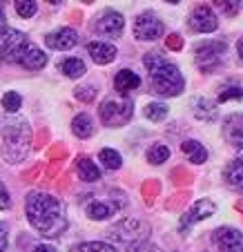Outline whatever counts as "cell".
Wrapping results in <instances>:
<instances>
[{
	"label": "cell",
	"mask_w": 243,
	"mask_h": 252,
	"mask_svg": "<svg viewBox=\"0 0 243 252\" xmlns=\"http://www.w3.org/2000/svg\"><path fill=\"white\" fill-rule=\"evenodd\" d=\"M25 212L33 230H38L43 237H61L67 230V217L62 203L52 194L31 192L25 201Z\"/></svg>",
	"instance_id": "6da1fadb"
},
{
	"label": "cell",
	"mask_w": 243,
	"mask_h": 252,
	"mask_svg": "<svg viewBox=\"0 0 243 252\" xmlns=\"http://www.w3.org/2000/svg\"><path fill=\"white\" fill-rule=\"evenodd\" d=\"M0 136H2V157L9 163H20L27 157L31 145V127L25 119L5 114L0 116Z\"/></svg>",
	"instance_id": "7a4b0ae2"
},
{
	"label": "cell",
	"mask_w": 243,
	"mask_h": 252,
	"mask_svg": "<svg viewBox=\"0 0 243 252\" xmlns=\"http://www.w3.org/2000/svg\"><path fill=\"white\" fill-rule=\"evenodd\" d=\"M145 69L150 71V83H152L154 92L161 96H179L185 87L181 71L177 65H172L170 61L161 56V54H145L143 58Z\"/></svg>",
	"instance_id": "3957f363"
},
{
	"label": "cell",
	"mask_w": 243,
	"mask_h": 252,
	"mask_svg": "<svg viewBox=\"0 0 243 252\" xmlns=\"http://www.w3.org/2000/svg\"><path fill=\"white\" fill-rule=\"evenodd\" d=\"M100 121L107 127H121L134 114V105L129 98H107L100 105Z\"/></svg>",
	"instance_id": "277c9868"
},
{
	"label": "cell",
	"mask_w": 243,
	"mask_h": 252,
	"mask_svg": "<svg viewBox=\"0 0 243 252\" xmlns=\"http://www.w3.org/2000/svg\"><path fill=\"white\" fill-rule=\"evenodd\" d=\"M110 234L125 246H136V243L145 241V237L150 234V225L141 219H123L110 230Z\"/></svg>",
	"instance_id": "5b68a950"
},
{
	"label": "cell",
	"mask_w": 243,
	"mask_h": 252,
	"mask_svg": "<svg viewBox=\"0 0 243 252\" xmlns=\"http://www.w3.org/2000/svg\"><path fill=\"white\" fill-rule=\"evenodd\" d=\"M225 52V43H221V40H216V43H203L196 47L194 56H196V67H199L201 71H214L216 67L221 65V56H223Z\"/></svg>",
	"instance_id": "8992f818"
},
{
	"label": "cell",
	"mask_w": 243,
	"mask_h": 252,
	"mask_svg": "<svg viewBox=\"0 0 243 252\" xmlns=\"http://www.w3.org/2000/svg\"><path fill=\"white\" fill-rule=\"evenodd\" d=\"M163 32H165V27L158 20V16L152 11H143L134 20V36L138 40H156L163 36Z\"/></svg>",
	"instance_id": "52a82bcc"
},
{
	"label": "cell",
	"mask_w": 243,
	"mask_h": 252,
	"mask_svg": "<svg viewBox=\"0 0 243 252\" xmlns=\"http://www.w3.org/2000/svg\"><path fill=\"white\" fill-rule=\"evenodd\" d=\"M25 43H27V36L23 32H18V29L7 27L5 32H0V61L14 63L16 54Z\"/></svg>",
	"instance_id": "ba28073f"
},
{
	"label": "cell",
	"mask_w": 243,
	"mask_h": 252,
	"mask_svg": "<svg viewBox=\"0 0 243 252\" xmlns=\"http://www.w3.org/2000/svg\"><path fill=\"white\" fill-rule=\"evenodd\" d=\"M214 212H216V205L212 203L210 199L196 201V203L190 208V212H185V214L181 217V221H179V230H181V232H185V230H190L194 223H199V221H203V219H208V217H212Z\"/></svg>",
	"instance_id": "9c48e42d"
},
{
	"label": "cell",
	"mask_w": 243,
	"mask_h": 252,
	"mask_svg": "<svg viewBox=\"0 0 243 252\" xmlns=\"http://www.w3.org/2000/svg\"><path fill=\"white\" fill-rule=\"evenodd\" d=\"M14 63H18V65L25 67V69L36 71V69H43V67L47 65V56H45L43 49H38L33 43H29V40H27V43L18 49Z\"/></svg>",
	"instance_id": "30bf717a"
},
{
	"label": "cell",
	"mask_w": 243,
	"mask_h": 252,
	"mask_svg": "<svg viewBox=\"0 0 243 252\" xmlns=\"http://www.w3.org/2000/svg\"><path fill=\"white\" fill-rule=\"evenodd\" d=\"M190 27L199 33H212L216 27H219V20H216L214 11L210 7L199 5L190 16Z\"/></svg>",
	"instance_id": "8fae6325"
},
{
	"label": "cell",
	"mask_w": 243,
	"mask_h": 252,
	"mask_svg": "<svg viewBox=\"0 0 243 252\" xmlns=\"http://www.w3.org/2000/svg\"><path fill=\"white\" fill-rule=\"evenodd\" d=\"M214 243L219 252H243V234L234 228L214 230Z\"/></svg>",
	"instance_id": "7c38bea8"
},
{
	"label": "cell",
	"mask_w": 243,
	"mask_h": 252,
	"mask_svg": "<svg viewBox=\"0 0 243 252\" xmlns=\"http://www.w3.org/2000/svg\"><path fill=\"white\" fill-rule=\"evenodd\" d=\"M78 43V33L72 27H62L58 32H52L45 36V45L49 49H56V52H67V49L76 47Z\"/></svg>",
	"instance_id": "4fadbf2b"
},
{
	"label": "cell",
	"mask_w": 243,
	"mask_h": 252,
	"mask_svg": "<svg viewBox=\"0 0 243 252\" xmlns=\"http://www.w3.org/2000/svg\"><path fill=\"white\" fill-rule=\"evenodd\" d=\"M123 27H125V20L119 11H105V14L98 18L94 29H96V33L105 36V38H116V36H121Z\"/></svg>",
	"instance_id": "5bb4252c"
},
{
	"label": "cell",
	"mask_w": 243,
	"mask_h": 252,
	"mask_svg": "<svg viewBox=\"0 0 243 252\" xmlns=\"http://www.w3.org/2000/svg\"><path fill=\"white\" fill-rule=\"evenodd\" d=\"M223 134H225V138H228L230 145L239 148V145L243 143V116L241 114L228 116L225 123H223Z\"/></svg>",
	"instance_id": "9a60e30c"
},
{
	"label": "cell",
	"mask_w": 243,
	"mask_h": 252,
	"mask_svg": "<svg viewBox=\"0 0 243 252\" xmlns=\"http://www.w3.org/2000/svg\"><path fill=\"white\" fill-rule=\"evenodd\" d=\"M87 52H90V56L94 58V63H98V65H110V63L116 58L114 45L100 43V40H94V43L87 45Z\"/></svg>",
	"instance_id": "2e32d148"
},
{
	"label": "cell",
	"mask_w": 243,
	"mask_h": 252,
	"mask_svg": "<svg viewBox=\"0 0 243 252\" xmlns=\"http://www.w3.org/2000/svg\"><path fill=\"white\" fill-rule=\"evenodd\" d=\"M76 172H78V176H81V181H85V183L100 181V170L96 167V163H91L90 157L76 158Z\"/></svg>",
	"instance_id": "e0dca14e"
},
{
	"label": "cell",
	"mask_w": 243,
	"mask_h": 252,
	"mask_svg": "<svg viewBox=\"0 0 243 252\" xmlns=\"http://www.w3.org/2000/svg\"><path fill=\"white\" fill-rule=\"evenodd\" d=\"M138 85H141V78H138L132 69H121L114 76V87H116V92H121V94H127V92L136 90Z\"/></svg>",
	"instance_id": "ac0fdd59"
},
{
	"label": "cell",
	"mask_w": 243,
	"mask_h": 252,
	"mask_svg": "<svg viewBox=\"0 0 243 252\" xmlns=\"http://www.w3.org/2000/svg\"><path fill=\"white\" fill-rule=\"evenodd\" d=\"M114 210H116V205H112V203H105V201H91V203H87L85 212L90 219L103 221V219H110L112 214H114Z\"/></svg>",
	"instance_id": "d6986e66"
},
{
	"label": "cell",
	"mask_w": 243,
	"mask_h": 252,
	"mask_svg": "<svg viewBox=\"0 0 243 252\" xmlns=\"http://www.w3.org/2000/svg\"><path fill=\"white\" fill-rule=\"evenodd\" d=\"M72 132L76 134L78 138H90L94 134V121L90 119V114H78L76 119L72 121Z\"/></svg>",
	"instance_id": "ffe728a7"
},
{
	"label": "cell",
	"mask_w": 243,
	"mask_h": 252,
	"mask_svg": "<svg viewBox=\"0 0 243 252\" xmlns=\"http://www.w3.org/2000/svg\"><path fill=\"white\" fill-rule=\"evenodd\" d=\"M181 150H183V154H187V157H190L192 163H196V165L205 163V158H208V152H205V148L201 145L199 141H183Z\"/></svg>",
	"instance_id": "44dd1931"
},
{
	"label": "cell",
	"mask_w": 243,
	"mask_h": 252,
	"mask_svg": "<svg viewBox=\"0 0 243 252\" xmlns=\"http://www.w3.org/2000/svg\"><path fill=\"white\" fill-rule=\"evenodd\" d=\"M58 67H61V71L69 78H81L83 74H85V63H83L81 58H65Z\"/></svg>",
	"instance_id": "7402d4cb"
},
{
	"label": "cell",
	"mask_w": 243,
	"mask_h": 252,
	"mask_svg": "<svg viewBox=\"0 0 243 252\" xmlns=\"http://www.w3.org/2000/svg\"><path fill=\"white\" fill-rule=\"evenodd\" d=\"M223 174H225V181L228 183H232V186H243V161L234 158L232 163H228Z\"/></svg>",
	"instance_id": "603a6c76"
},
{
	"label": "cell",
	"mask_w": 243,
	"mask_h": 252,
	"mask_svg": "<svg viewBox=\"0 0 243 252\" xmlns=\"http://www.w3.org/2000/svg\"><path fill=\"white\" fill-rule=\"evenodd\" d=\"M167 158H170V150H167V145H163V143H154L152 148L148 150V161L152 163V165H161Z\"/></svg>",
	"instance_id": "cb8c5ba5"
},
{
	"label": "cell",
	"mask_w": 243,
	"mask_h": 252,
	"mask_svg": "<svg viewBox=\"0 0 243 252\" xmlns=\"http://www.w3.org/2000/svg\"><path fill=\"white\" fill-rule=\"evenodd\" d=\"M98 158H100V163H103L107 170H119V167L123 165V158H121V154L116 152V150H110V148L100 150Z\"/></svg>",
	"instance_id": "d4e9b609"
},
{
	"label": "cell",
	"mask_w": 243,
	"mask_h": 252,
	"mask_svg": "<svg viewBox=\"0 0 243 252\" xmlns=\"http://www.w3.org/2000/svg\"><path fill=\"white\" fill-rule=\"evenodd\" d=\"M72 252H116L114 246L103 241H87V243H78L72 248Z\"/></svg>",
	"instance_id": "484cf974"
},
{
	"label": "cell",
	"mask_w": 243,
	"mask_h": 252,
	"mask_svg": "<svg viewBox=\"0 0 243 252\" xmlns=\"http://www.w3.org/2000/svg\"><path fill=\"white\" fill-rule=\"evenodd\" d=\"M14 7H16V14H18L20 18H31V16H36V11H38L36 0H16Z\"/></svg>",
	"instance_id": "4316f807"
},
{
	"label": "cell",
	"mask_w": 243,
	"mask_h": 252,
	"mask_svg": "<svg viewBox=\"0 0 243 252\" xmlns=\"http://www.w3.org/2000/svg\"><path fill=\"white\" fill-rule=\"evenodd\" d=\"M145 116L150 121H154V123H158V121H163L167 116V107L163 103H150L145 105Z\"/></svg>",
	"instance_id": "83f0119b"
},
{
	"label": "cell",
	"mask_w": 243,
	"mask_h": 252,
	"mask_svg": "<svg viewBox=\"0 0 243 252\" xmlns=\"http://www.w3.org/2000/svg\"><path fill=\"white\" fill-rule=\"evenodd\" d=\"M20 94L18 92H7L5 96H2V107H5L7 114H16V112L20 110Z\"/></svg>",
	"instance_id": "f1b7e54d"
},
{
	"label": "cell",
	"mask_w": 243,
	"mask_h": 252,
	"mask_svg": "<svg viewBox=\"0 0 243 252\" xmlns=\"http://www.w3.org/2000/svg\"><path fill=\"white\" fill-rule=\"evenodd\" d=\"M214 2V7L221 11L223 16H237L239 14V0H212Z\"/></svg>",
	"instance_id": "f546056e"
},
{
	"label": "cell",
	"mask_w": 243,
	"mask_h": 252,
	"mask_svg": "<svg viewBox=\"0 0 243 252\" xmlns=\"http://www.w3.org/2000/svg\"><path fill=\"white\" fill-rule=\"evenodd\" d=\"M170 179H172V183H177V186H190V183L194 181V174L187 172L185 167H177V170H172Z\"/></svg>",
	"instance_id": "4dcf8cb0"
},
{
	"label": "cell",
	"mask_w": 243,
	"mask_h": 252,
	"mask_svg": "<svg viewBox=\"0 0 243 252\" xmlns=\"http://www.w3.org/2000/svg\"><path fill=\"white\" fill-rule=\"evenodd\" d=\"M187 201H190V192L183 190V192H177V194L172 196L165 205H167V210H181V208H185L187 205Z\"/></svg>",
	"instance_id": "1f68e13d"
},
{
	"label": "cell",
	"mask_w": 243,
	"mask_h": 252,
	"mask_svg": "<svg viewBox=\"0 0 243 252\" xmlns=\"http://www.w3.org/2000/svg\"><path fill=\"white\" fill-rule=\"evenodd\" d=\"M158 192H161V183H158L156 179L143 183V196H145V201H148V203H152V201L156 199Z\"/></svg>",
	"instance_id": "d6a6232c"
},
{
	"label": "cell",
	"mask_w": 243,
	"mask_h": 252,
	"mask_svg": "<svg viewBox=\"0 0 243 252\" xmlns=\"http://www.w3.org/2000/svg\"><path fill=\"white\" fill-rule=\"evenodd\" d=\"M196 107H199V110H196V116H199V119H208V121H212V119L216 116L214 105L208 103V100H199V103H196Z\"/></svg>",
	"instance_id": "836d02e7"
},
{
	"label": "cell",
	"mask_w": 243,
	"mask_h": 252,
	"mask_svg": "<svg viewBox=\"0 0 243 252\" xmlns=\"http://www.w3.org/2000/svg\"><path fill=\"white\" fill-rule=\"evenodd\" d=\"M243 98V90L241 87H225L219 94V103H225V100H239Z\"/></svg>",
	"instance_id": "e575fe53"
},
{
	"label": "cell",
	"mask_w": 243,
	"mask_h": 252,
	"mask_svg": "<svg viewBox=\"0 0 243 252\" xmlns=\"http://www.w3.org/2000/svg\"><path fill=\"white\" fill-rule=\"evenodd\" d=\"M74 96H76L78 100H83V103H91V100L96 98V90L94 87H76Z\"/></svg>",
	"instance_id": "d590c367"
},
{
	"label": "cell",
	"mask_w": 243,
	"mask_h": 252,
	"mask_svg": "<svg viewBox=\"0 0 243 252\" xmlns=\"http://www.w3.org/2000/svg\"><path fill=\"white\" fill-rule=\"evenodd\" d=\"M9 208H11V196L7 192L5 183L0 181V210H9Z\"/></svg>",
	"instance_id": "8d00e7d4"
},
{
	"label": "cell",
	"mask_w": 243,
	"mask_h": 252,
	"mask_svg": "<svg viewBox=\"0 0 243 252\" xmlns=\"http://www.w3.org/2000/svg\"><path fill=\"white\" fill-rule=\"evenodd\" d=\"M165 43H167V47H170V49H174V52H179V49L183 47V38H181V36H179V33H170V36H167V40H165Z\"/></svg>",
	"instance_id": "74e56055"
},
{
	"label": "cell",
	"mask_w": 243,
	"mask_h": 252,
	"mask_svg": "<svg viewBox=\"0 0 243 252\" xmlns=\"http://www.w3.org/2000/svg\"><path fill=\"white\" fill-rule=\"evenodd\" d=\"M132 252H161V250L148 241H141V243H136V246H132Z\"/></svg>",
	"instance_id": "f35d334b"
},
{
	"label": "cell",
	"mask_w": 243,
	"mask_h": 252,
	"mask_svg": "<svg viewBox=\"0 0 243 252\" xmlns=\"http://www.w3.org/2000/svg\"><path fill=\"white\" fill-rule=\"evenodd\" d=\"M7 29V16H5V2L0 0V32Z\"/></svg>",
	"instance_id": "ab89813d"
},
{
	"label": "cell",
	"mask_w": 243,
	"mask_h": 252,
	"mask_svg": "<svg viewBox=\"0 0 243 252\" xmlns=\"http://www.w3.org/2000/svg\"><path fill=\"white\" fill-rule=\"evenodd\" d=\"M7 250V230L5 225H0V252Z\"/></svg>",
	"instance_id": "60d3db41"
},
{
	"label": "cell",
	"mask_w": 243,
	"mask_h": 252,
	"mask_svg": "<svg viewBox=\"0 0 243 252\" xmlns=\"http://www.w3.org/2000/svg\"><path fill=\"white\" fill-rule=\"evenodd\" d=\"M65 148H61V145H58V148H54L52 150V158H61V157H65Z\"/></svg>",
	"instance_id": "b9f144b4"
},
{
	"label": "cell",
	"mask_w": 243,
	"mask_h": 252,
	"mask_svg": "<svg viewBox=\"0 0 243 252\" xmlns=\"http://www.w3.org/2000/svg\"><path fill=\"white\" fill-rule=\"evenodd\" d=\"M33 252H56L52 246H47V243H43V246H36L33 248Z\"/></svg>",
	"instance_id": "7bdbcfd3"
},
{
	"label": "cell",
	"mask_w": 243,
	"mask_h": 252,
	"mask_svg": "<svg viewBox=\"0 0 243 252\" xmlns=\"http://www.w3.org/2000/svg\"><path fill=\"white\" fill-rule=\"evenodd\" d=\"M237 49H239V56H241V58H243V38H241V40H239Z\"/></svg>",
	"instance_id": "ee69618b"
},
{
	"label": "cell",
	"mask_w": 243,
	"mask_h": 252,
	"mask_svg": "<svg viewBox=\"0 0 243 252\" xmlns=\"http://www.w3.org/2000/svg\"><path fill=\"white\" fill-rule=\"evenodd\" d=\"M239 161H243V143H241V145H239Z\"/></svg>",
	"instance_id": "f6af8a7d"
},
{
	"label": "cell",
	"mask_w": 243,
	"mask_h": 252,
	"mask_svg": "<svg viewBox=\"0 0 243 252\" xmlns=\"http://www.w3.org/2000/svg\"><path fill=\"white\" fill-rule=\"evenodd\" d=\"M234 208H237V210H239V212H241V214H243V201H237V205H234Z\"/></svg>",
	"instance_id": "bcb514c9"
},
{
	"label": "cell",
	"mask_w": 243,
	"mask_h": 252,
	"mask_svg": "<svg viewBox=\"0 0 243 252\" xmlns=\"http://www.w3.org/2000/svg\"><path fill=\"white\" fill-rule=\"evenodd\" d=\"M45 2H49V5H61L62 0H45Z\"/></svg>",
	"instance_id": "7dc6e473"
},
{
	"label": "cell",
	"mask_w": 243,
	"mask_h": 252,
	"mask_svg": "<svg viewBox=\"0 0 243 252\" xmlns=\"http://www.w3.org/2000/svg\"><path fill=\"white\" fill-rule=\"evenodd\" d=\"M239 7H243V0H239Z\"/></svg>",
	"instance_id": "c3c4849f"
},
{
	"label": "cell",
	"mask_w": 243,
	"mask_h": 252,
	"mask_svg": "<svg viewBox=\"0 0 243 252\" xmlns=\"http://www.w3.org/2000/svg\"><path fill=\"white\" fill-rule=\"evenodd\" d=\"M167 2H179V0H167Z\"/></svg>",
	"instance_id": "681fc988"
},
{
	"label": "cell",
	"mask_w": 243,
	"mask_h": 252,
	"mask_svg": "<svg viewBox=\"0 0 243 252\" xmlns=\"http://www.w3.org/2000/svg\"><path fill=\"white\" fill-rule=\"evenodd\" d=\"M85 2H91V0H85Z\"/></svg>",
	"instance_id": "f907efd6"
}]
</instances>
